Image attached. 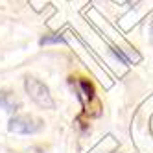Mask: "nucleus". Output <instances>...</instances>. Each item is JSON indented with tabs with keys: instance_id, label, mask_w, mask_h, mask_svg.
<instances>
[{
	"instance_id": "f257e3e1",
	"label": "nucleus",
	"mask_w": 153,
	"mask_h": 153,
	"mask_svg": "<svg viewBox=\"0 0 153 153\" xmlns=\"http://www.w3.org/2000/svg\"><path fill=\"white\" fill-rule=\"evenodd\" d=\"M24 89H26L28 96L39 107H42V109H53V107H56L53 98L50 94V89L42 81H39L37 78H30V76H28V78L24 79Z\"/></svg>"
},
{
	"instance_id": "f03ea898",
	"label": "nucleus",
	"mask_w": 153,
	"mask_h": 153,
	"mask_svg": "<svg viewBox=\"0 0 153 153\" xmlns=\"http://www.w3.org/2000/svg\"><path fill=\"white\" fill-rule=\"evenodd\" d=\"M42 120L33 118V116H13L9 120V131L19 135H33L42 129Z\"/></svg>"
},
{
	"instance_id": "7ed1b4c3",
	"label": "nucleus",
	"mask_w": 153,
	"mask_h": 153,
	"mask_svg": "<svg viewBox=\"0 0 153 153\" xmlns=\"http://www.w3.org/2000/svg\"><path fill=\"white\" fill-rule=\"evenodd\" d=\"M19 107H20V103H19V100L11 92L0 91V109H4V111H7V113H17Z\"/></svg>"
},
{
	"instance_id": "20e7f679",
	"label": "nucleus",
	"mask_w": 153,
	"mask_h": 153,
	"mask_svg": "<svg viewBox=\"0 0 153 153\" xmlns=\"http://www.w3.org/2000/svg\"><path fill=\"white\" fill-rule=\"evenodd\" d=\"M39 42L45 46V45H57V42H65V39L61 35H48V37H42Z\"/></svg>"
},
{
	"instance_id": "39448f33",
	"label": "nucleus",
	"mask_w": 153,
	"mask_h": 153,
	"mask_svg": "<svg viewBox=\"0 0 153 153\" xmlns=\"http://www.w3.org/2000/svg\"><path fill=\"white\" fill-rule=\"evenodd\" d=\"M81 89L87 92V96H89L91 98V100H92V98H94V89H92V85L89 83V81H85V79H81Z\"/></svg>"
},
{
	"instance_id": "423d86ee",
	"label": "nucleus",
	"mask_w": 153,
	"mask_h": 153,
	"mask_svg": "<svg viewBox=\"0 0 153 153\" xmlns=\"http://www.w3.org/2000/svg\"><path fill=\"white\" fill-rule=\"evenodd\" d=\"M113 53H114V56H116V57H118L120 61H122L124 65H129V63H131V59H129V57L126 56V53H124L122 50H118V48H113Z\"/></svg>"
}]
</instances>
